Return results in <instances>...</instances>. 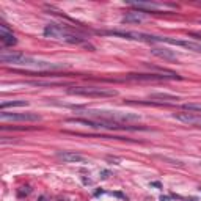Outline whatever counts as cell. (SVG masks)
I'll list each match as a JSON object with an SVG mask.
<instances>
[{
    "label": "cell",
    "mask_w": 201,
    "mask_h": 201,
    "mask_svg": "<svg viewBox=\"0 0 201 201\" xmlns=\"http://www.w3.org/2000/svg\"><path fill=\"white\" fill-rule=\"evenodd\" d=\"M0 60H2V63H6V65L22 66V68H27V69H44V71L50 69V71H53V69H63V68H66V65H63V63L38 60V58L29 57L22 52H11V50H2Z\"/></svg>",
    "instance_id": "1"
},
{
    "label": "cell",
    "mask_w": 201,
    "mask_h": 201,
    "mask_svg": "<svg viewBox=\"0 0 201 201\" xmlns=\"http://www.w3.org/2000/svg\"><path fill=\"white\" fill-rule=\"evenodd\" d=\"M94 118H102L104 121L115 123V124H126V123H137L140 121V115L137 113H129V112H110V110H90L88 112Z\"/></svg>",
    "instance_id": "2"
},
{
    "label": "cell",
    "mask_w": 201,
    "mask_h": 201,
    "mask_svg": "<svg viewBox=\"0 0 201 201\" xmlns=\"http://www.w3.org/2000/svg\"><path fill=\"white\" fill-rule=\"evenodd\" d=\"M44 35L47 36V38H53V39L65 41V43H71V44H82V43H85L83 38H80V36H77L76 33L69 31L66 27H61V25H57V24L46 25Z\"/></svg>",
    "instance_id": "3"
},
{
    "label": "cell",
    "mask_w": 201,
    "mask_h": 201,
    "mask_svg": "<svg viewBox=\"0 0 201 201\" xmlns=\"http://www.w3.org/2000/svg\"><path fill=\"white\" fill-rule=\"evenodd\" d=\"M68 93L76 96H86V98H113L118 94L115 90L99 88V86H72L68 90Z\"/></svg>",
    "instance_id": "4"
},
{
    "label": "cell",
    "mask_w": 201,
    "mask_h": 201,
    "mask_svg": "<svg viewBox=\"0 0 201 201\" xmlns=\"http://www.w3.org/2000/svg\"><path fill=\"white\" fill-rule=\"evenodd\" d=\"M0 120H2V121L35 123V121H41V116L38 115V113H33V112H27V113H6V112H2V113H0Z\"/></svg>",
    "instance_id": "5"
},
{
    "label": "cell",
    "mask_w": 201,
    "mask_h": 201,
    "mask_svg": "<svg viewBox=\"0 0 201 201\" xmlns=\"http://www.w3.org/2000/svg\"><path fill=\"white\" fill-rule=\"evenodd\" d=\"M160 43H167V44H171V46H181V47H184V49H189V50L201 53V43H196V41L173 39V38H167V36H160Z\"/></svg>",
    "instance_id": "6"
},
{
    "label": "cell",
    "mask_w": 201,
    "mask_h": 201,
    "mask_svg": "<svg viewBox=\"0 0 201 201\" xmlns=\"http://www.w3.org/2000/svg\"><path fill=\"white\" fill-rule=\"evenodd\" d=\"M173 118L185 124H198L201 126V113H192V112H184V113H175Z\"/></svg>",
    "instance_id": "7"
},
{
    "label": "cell",
    "mask_w": 201,
    "mask_h": 201,
    "mask_svg": "<svg viewBox=\"0 0 201 201\" xmlns=\"http://www.w3.org/2000/svg\"><path fill=\"white\" fill-rule=\"evenodd\" d=\"M130 6H134L135 10L138 11H151V13H159L162 10H165L163 5H159V3H153V2H129Z\"/></svg>",
    "instance_id": "8"
},
{
    "label": "cell",
    "mask_w": 201,
    "mask_h": 201,
    "mask_svg": "<svg viewBox=\"0 0 201 201\" xmlns=\"http://www.w3.org/2000/svg\"><path fill=\"white\" fill-rule=\"evenodd\" d=\"M57 157L63 162H68V163H74V162H83L85 157L79 153H74V151H60L57 153Z\"/></svg>",
    "instance_id": "9"
},
{
    "label": "cell",
    "mask_w": 201,
    "mask_h": 201,
    "mask_svg": "<svg viewBox=\"0 0 201 201\" xmlns=\"http://www.w3.org/2000/svg\"><path fill=\"white\" fill-rule=\"evenodd\" d=\"M0 39H2L3 46H14V44L17 43L16 36L6 29L5 24H0Z\"/></svg>",
    "instance_id": "10"
},
{
    "label": "cell",
    "mask_w": 201,
    "mask_h": 201,
    "mask_svg": "<svg viewBox=\"0 0 201 201\" xmlns=\"http://www.w3.org/2000/svg\"><path fill=\"white\" fill-rule=\"evenodd\" d=\"M153 55H156L159 58H163V60H170V61H177V53H175L173 50H168V49H160V47H154L153 50Z\"/></svg>",
    "instance_id": "11"
},
{
    "label": "cell",
    "mask_w": 201,
    "mask_h": 201,
    "mask_svg": "<svg viewBox=\"0 0 201 201\" xmlns=\"http://www.w3.org/2000/svg\"><path fill=\"white\" fill-rule=\"evenodd\" d=\"M141 21H145V14L143 13H137V11H134V13H129V14H126L124 17H123V22H141Z\"/></svg>",
    "instance_id": "12"
},
{
    "label": "cell",
    "mask_w": 201,
    "mask_h": 201,
    "mask_svg": "<svg viewBox=\"0 0 201 201\" xmlns=\"http://www.w3.org/2000/svg\"><path fill=\"white\" fill-rule=\"evenodd\" d=\"M149 98L154 99V101H177V99H179L177 96L168 94V93H153Z\"/></svg>",
    "instance_id": "13"
},
{
    "label": "cell",
    "mask_w": 201,
    "mask_h": 201,
    "mask_svg": "<svg viewBox=\"0 0 201 201\" xmlns=\"http://www.w3.org/2000/svg\"><path fill=\"white\" fill-rule=\"evenodd\" d=\"M29 105V101H10V102H2L0 108L5 110L8 107H27Z\"/></svg>",
    "instance_id": "14"
},
{
    "label": "cell",
    "mask_w": 201,
    "mask_h": 201,
    "mask_svg": "<svg viewBox=\"0 0 201 201\" xmlns=\"http://www.w3.org/2000/svg\"><path fill=\"white\" fill-rule=\"evenodd\" d=\"M151 185H153V187H162L160 182H151Z\"/></svg>",
    "instance_id": "15"
},
{
    "label": "cell",
    "mask_w": 201,
    "mask_h": 201,
    "mask_svg": "<svg viewBox=\"0 0 201 201\" xmlns=\"http://www.w3.org/2000/svg\"><path fill=\"white\" fill-rule=\"evenodd\" d=\"M160 201H170V196H160Z\"/></svg>",
    "instance_id": "16"
},
{
    "label": "cell",
    "mask_w": 201,
    "mask_h": 201,
    "mask_svg": "<svg viewBox=\"0 0 201 201\" xmlns=\"http://www.w3.org/2000/svg\"><path fill=\"white\" fill-rule=\"evenodd\" d=\"M108 175H110L108 171H102V177H104V179H105V177H108Z\"/></svg>",
    "instance_id": "17"
},
{
    "label": "cell",
    "mask_w": 201,
    "mask_h": 201,
    "mask_svg": "<svg viewBox=\"0 0 201 201\" xmlns=\"http://www.w3.org/2000/svg\"><path fill=\"white\" fill-rule=\"evenodd\" d=\"M38 201H47V198H46V196H39Z\"/></svg>",
    "instance_id": "18"
}]
</instances>
